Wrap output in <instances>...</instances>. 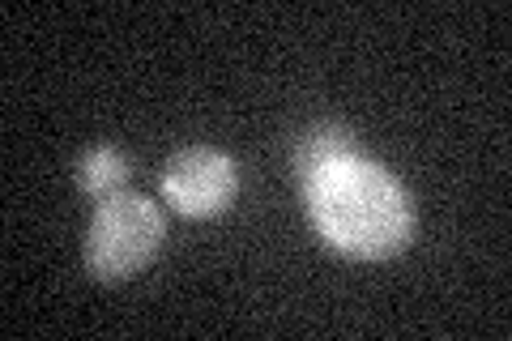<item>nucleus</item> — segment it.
<instances>
[{
    "label": "nucleus",
    "instance_id": "nucleus-3",
    "mask_svg": "<svg viewBox=\"0 0 512 341\" xmlns=\"http://www.w3.org/2000/svg\"><path fill=\"white\" fill-rule=\"evenodd\" d=\"M239 167L218 145H184L163 167V197L184 218H218L235 205Z\"/></svg>",
    "mask_w": 512,
    "mask_h": 341
},
{
    "label": "nucleus",
    "instance_id": "nucleus-2",
    "mask_svg": "<svg viewBox=\"0 0 512 341\" xmlns=\"http://www.w3.org/2000/svg\"><path fill=\"white\" fill-rule=\"evenodd\" d=\"M167 222L163 209L141 192H120L107 197L94 209V218L86 226V243H82V261L86 273H94L99 282H128L146 269L158 248H163Z\"/></svg>",
    "mask_w": 512,
    "mask_h": 341
},
{
    "label": "nucleus",
    "instance_id": "nucleus-4",
    "mask_svg": "<svg viewBox=\"0 0 512 341\" xmlns=\"http://www.w3.org/2000/svg\"><path fill=\"white\" fill-rule=\"evenodd\" d=\"M363 154L359 150V137L350 133V128L342 124H312L303 128V133L295 137V150H291V171L299 188H308L316 175H325L329 167H338V162Z\"/></svg>",
    "mask_w": 512,
    "mask_h": 341
},
{
    "label": "nucleus",
    "instance_id": "nucleus-5",
    "mask_svg": "<svg viewBox=\"0 0 512 341\" xmlns=\"http://www.w3.org/2000/svg\"><path fill=\"white\" fill-rule=\"evenodd\" d=\"M128 180H133V162H128V154L116 150V145H90V150L77 158V188L94 201L120 197V192H128Z\"/></svg>",
    "mask_w": 512,
    "mask_h": 341
},
{
    "label": "nucleus",
    "instance_id": "nucleus-1",
    "mask_svg": "<svg viewBox=\"0 0 512 341\" xmlns=\"http://www.w3.org/2000/svg\"><path fill=\"white\" fill-rule=\"evenodd\" d=\"M303 197L320 239L355 261H389L414 239L410 192L393 171L363 154L316 175Z\"/></svg>",
    "mask_w": 512,
    "mask_h": 341
}]
</instances>
